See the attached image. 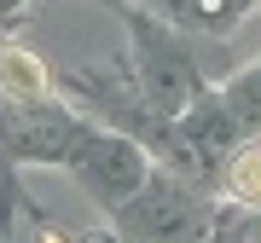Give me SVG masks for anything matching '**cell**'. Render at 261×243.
<instances>
[{
  "mask_svg": "<svg viewBox=\"0 0 261 243\" xmlns=\"http://www.w3.org/2000/svg\"><path fill=\"white\" fill-rule=\"evenodd\" d=\"M41 243H70V237H64V232H47V237H41Z\"/></svg>",
  "mask_w": 261,
  "mask_h": 243,
  "instance_id": "cell-5",
  "label": "cell"
},
{
  "mask_svg": "<svg viewBox=\"0 0 261 243\" xmlns=\"http://www.w3.org/2000/svg\"><path fill=\"white\" fill-rule=\"evenodd\" d=\"M232 197L261 208V145H244L232 157Z\"/></svg>",
  "mask_w": 261,
  "mask_h": 243,
  "instance_id": "cell-3",
  "label": "cell"
},
{
  "mask_svg": "<svg viewBox=\"0 0 261 243\" xmlns=\"http://www.w3.org/2000/svg\"><path fill=\"white\" fill-rule=\"evenodd\" d=\"M0 93L6 99H47V64L23 47H0Z\"/></svg>",
  "mask_w": 261,
  "mask_h": 243,
  "instance_id": "cell-2",
  "label": "cell"
},
{
  "mask_svg": "<svg viewBox=\"0 0 261 243\" xmlns=\"http://www.w3.org/2000/svg\"><path fill=\"white\" fill-rule=\"evenodd\" d=\"M82 168H87V179L99 186V197H105V203L128 197V191L145 179V162H140V150H134V145H93Z\"/></svg>",
  "mask_w": 261,
  "mask_h": 243,
  "instance_id": "cell-1",
  "label": "cell"
},
{
  "mask_svg": "<svg viewBox=\"0 0 261 243\" xmlns=\"http://www.w3.org/2000/svg\"><path fill=\"white\" fill-rule=\"evenodd\" d=\"M0 6H12V0H0Z\"/></svg>",
  "mask_w": 261,
  "mask_h": 243,
  "instance_id": "cell-6",
  "label": "cell"
},
{
  "mask_svg": "<svg viewBox=\"0 0 261 243\" xmlns=\"http://www.w3.org/2000/svg\"><path fill=\"white\" fill-rule=\"evenodd\" d=\"M232 116L244 128H261V64H255V75H244L232 87Z\"/></svg>",
  "mask_w": 261,
  "mask_h": 243,
  "instance_id": "cell-4",
  "label": "cell"
}]
</instances>
